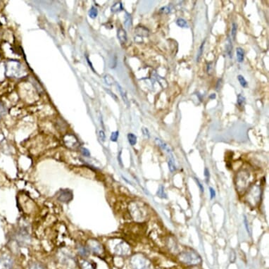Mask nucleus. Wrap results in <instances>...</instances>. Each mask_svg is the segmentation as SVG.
<instances>
[{
  "mask_svg": "<svg viewBox=\"0 0 269 269\" xmlns=\"http://www.w3.org/2000/svg\"><path fill=\"white\" fill-rule=\"evenodd\" d=\"M130 263L132 269H149V261L141 254L133 256Z\"/></svg>",
  "mask_w": 269,
  "mask_h": 269,
  "instance_id": "f257e3e1",
  "label": "nucleus"
},
{
  "mask_svg": "<svg viewBox=\"0 0 269 269\" xmlns=\"http://www.w3.org/2000/svg\"><path fill=\"white\" fill-rule=\"evenodd\" d=\"M180 260L182 262L189 265H197L202 262L200 256L192 251H187L181 254Z\"/></svg>",
  "mask_w": 269,
  "mask_h": 269,
  "instance_id": "f03ea898",
  "label": "nucleus"
},
{
  "mask_svg": "<svg viewBox=\"0 0 269 269\" xmlns=\"http://www.w3.org/2000/svg\"><path fill=\"white\" fill-rule=\"evenodd\" d=\"M15 236V240L20 247H26L31 242V237L27 231L21 228L17 231Z\"/></svg>",
  "mask_w": 269,
  "mask_h": 269,
  "instance_id": "7ed1b4c3",
  "label": "nucleus"
},
{
  "mask_svg": "<svg viewBox=\"0 0 269 269\" xmlns=\"http://www.w3.org/2000/svg\"><path fill=\"white\" fill-rule=\"evenodd\" d=\"M73 192L70 190H61L57 194V200L64 203L70 202L73 200Z\"/></svg>",
  "mask_w": 269,
  "mask_h": 269,
  "instance_id": "20e7f679",
  "label": "nucleus"
},
{
  "mask_svg": "<svg viewBox=\"0 0 269 269\" xmlns=\"http://www.w3.org/2000/svg\"><path fill=\"white\" fill-rule=\"evenodd\" d=\"M87 245H88V248L90 250L97 255L102 254L103 251H104L102 245L97 240H90L87 242Z\"/></svg>",
  "mask_w": 269,
  "mask_h": 269,
  "instance_id": "39448f33",
  "label": "nucleus"
},
{
  "mask_svg": "<svg viewBox=\"0 0 269 269\" xmlns=\"http://www.w3.org/2000/svg\"><path fill=\"white\" fill-rule=\"evenodd\" d=\"M13 266V260L7 254L0 256V269H11Z\"/></svg>",
  "mask_w": 269,
  "mask_h": 269,
  "instance_id": "423d86ee",
  "label": "nucleus"
},
{
  "mask_svg": "<svg viewBox=\"0 0 269 269\" xmlns=\"http://www.w3.org/2000/svg\"><path fill=\"white\" fill-rule=\"evenodd\" d=\"M128 251H129L128 246L124 243H120L115 249L116 253L119 255H126L128 254Z\"/></svg>",
  "mask_w": 269,
  "mask_h": 269,
  "instance_id": "0eeeda50",
  "label": "nucleus"
},
{
  "mask_svg": "<svg viewBox=\"0 0 269 269\" xmlns=\"http://www.w3.org/2000/svg\"><path fill=\"white\" fill-rule=\"evenodd\" d=\"M117 36H118V39L119 40L120 43L122 44L125 43V42H126L127 40V33H126V31H125L124 28L120 27V28L118 30Z\"/></svg>",
  "mask_w": 269,
  "mask_h": 269,
  "instance_id": "6e6552de",
  "label": "nucleus"
},
{
  "mask_svg": "<svg viewBox=\"0 0 269 269\" xmlns=\"http://www.w3.org/2000/svg\"><path fill=\"white\" fill-rule=\"evenodd\" d=\"M155 142L157 143V145L162 148V149L166 151L168 154H171V150H170V147H168V145L166 144V143L163 142L162 140H161L160 139H159V138H156Z\"/></svg>",
  "mask_w": 269,
  "mask_h": 269,
  "instance_id": "1a4fd4ad",
  "label": "nucleus"
},
{
  "mask_svg": "<svg viewBox=\"0 0 269 269\" xmlns=\"http://www.w3.org/2000/svg\"><path fill=\"white\" fill-rule=\"evenodd\" d=\"M116 86H117L118 88H119V92H120V96H121L122 99H123V100H124V103H125V104H126L128 106H129V101H128L126 92H125V90L123 88V87L120 86V85L119 83H117V82H116Z\"/></svg>",
  "mask_w": 269,
  "mask_h": 269,
  "instance_id": "9d476101",
  "label": "nucleus"
},
{
  "mask_svg": "<svg viewBox=\"0 0 269 269\" xmlns=\"http://www.w3.org/2000/svg\"><path fill=\"white\" fill-rule=\"evenodd\" d=\"M78 251L79 254L82 257H87L89 254V250L86 247L82 245H79L78 247Z\"/></svg>",
  "mask_w": 269,
  "mask_h": 269,
  "instance_id": "9b49d317",
  "label": "nucleus"
},
{
  "mask_svg": "<svg viewBox=\"0 0 269 269\" xmlns=\"http://www.w3.org/2000/svg\"><path fill=\"white\" fill-rule=\"evenodd\" d=\"M135 32L140 36H148V35H149L148 30L143 26L137 27L136 30H135Z\"/></svg>",
  "mask_w": 269,
  "mask_h": 269,
  "instance_id": "f8f14e48",
  "label": "nucleus"
},
{
  "mask_svg": "<svg viewBox=\"0 0 269 269\" xmlns=\"http://www.w3.org/2000/svg\"><path fill=\"white\" fill-rule=\"evenodd\" d=\"M80 266L82 269H96L91 262L87 260H82L80 263Z\"/></svg>",
  "mask_w": 269,
  "mask_h": 269,
  "instance_id": "ddd939ff",
  "label": "nucleus"
},
{
  "mask_svg": "<svg viewBox=\"0 0 269 269\" xmlns=\"http://www.w3.org/2000/svg\"><path fill=\"white\" fill-rule=\"evenodd\" d=\"M236 54H237V59L238 62L242 63L244 61V57H245V52L241 47H237L236 49Z\"/></svg>",
  "mask_w": 269,
  "mask_h": 269,
  "instance_id": "4468645a",
  "label": "nucleus"
},
{
  "mask_svg": "<svg viewBox=\"0 0 269 269\" xmlns=\"http://www.w3.org/2000/svg\"><path fill=\"white\" fill-rule=\"evenodd\" d=\"M174 159H173V157L172 154H170V159L168 160V168H169V170L170 172H174L175 170H176V168H175V163H174Z\"/></svg>",
  "mask_w": 269,
  "mask_h": 269,
  "instance_id": "2eb2a0df",
  "label": "nucleus"
},
{
  "mask_svg": "<svg viewBox=\"0 0 269 269\" xmlns=\"http://www.w3.org/2000/svg\"><path fill=\"white\" fill-rule=\"evenodd\" d=\"M111 11L114 12V13H116V12H119L120 11L123 10V5L121 4V2H118L116 3H115L113 6H111Z\"/></svg>",
  "mask_w": 269,
  "mask_h": 269,
  "instance_id": "dca6fc26",
  "label": "nucleus"
},
{
  "mask_svg": "<svg viewBox=\"0 0 269 269\" xmlns=\"http://www.w3.org/2000/svg\"><path fill=\"white\" fill-rule=\"evenodd\" d=\"M128 140L131 146H134L136 145L137 137L135 136L134 134H132V133H129V134L128 135Z\"/></svg>",
  "mask_w": 269,
  "mask_h": 269,
  "instance_id": "f3484780",
  "label": "nucleus"
},
{
  "mask_svg": "<svg viewBox=\"0 0 269 269\" xmlns=\"http://www.w3.org/2000/svg\"><path fill=\"white\" fill-rule=\"evenodd\" d=\"M125 27L128 28L130 26L132 25V18H131V15L128 13H126L125 16Z\"/></svg>",
  "mask_w": 269,
  "mask_h": 269,
  "instance_id": "a211bd4d",
  "label": "nucleus"
},
{
  "mask_svg": "<svg viewBox=\"0 0 269 269\" xmlns=\"http://www.w3.org/2000/svg\"><path fill=\"white\" fill-rule=\"evenodd\" d=\"M98 15V10L95 6H92L89 11V16L91 19H95Z\"/></svg>",
  "mask_w": 269,
  "mask_h": 269,
  "instance_id": "6ab92c4d",
  "label": "nucleus"
},
{
  "mask_svg": "<svg viewBox=\"0 0 269 269\" xmlns=\"http://www.w3.org/2000/svg\"><path fill=\"white\" fill-rule=\"evenodd\" d=\"M104 80H105V82H107V84H108L109 85H111L115 82L114 78L109 74H107L105 75Z\"/></svg>",
  "mask_w": 269,
  "mask_h": 269,
  "instance_id": "aec40b11",
  "label": "nucleus"
},
{
  "mask_svg": "<svg viewBox=\"0 0 269 269\" xmlns=\"http://www.w3.org/2000/svg\"><path fill=\"white\" fill-rule=\"evenodd\" d=\"M237 78L239 82H240V83L241 85V86H242L243 87H246L247 86V82L246 81V80L245 78H244L242 75H239L237 76Z\"/></svg>",
  "mask_w": 269,
  "mask_h": 269,
  "instance_id": "412c9836",
  "label": "nucleus"
},
{
  "mask_svg": "<svg viewBox=\"0 0 269 269\" xmlns=\"http://www.w3.org/2000/svg\"><path fill=\"white\" fill-rule=\"evenodd\" d=\"M176 24L179 27H185L186 26H187V21H186L185 19H183L182 18H179L176 21Z\"/></svg>",
  "mask_w": 269,
  "mask_h": 269,
  "instance_id": "4be33fe9",
  "label": "nucleus"
},
{
  "mask_svg": "<svg viewBox=\"0 0 269 269\" xmlns=\"http://www.w3.org/2000/svg\"><path fill=\"white\" fill-rule=\"evenodd\" d=\"M157 195L159 196V197L162 198H166V194L164 192V187H163V186H160L159 189L158 190L157 192Z\"/></svg>",
  "mask_w": 269,
  "mask_h": 269,
  "instance_id": "5701e85b",
  "label": "nucleus"
},
{
  "mask_svg": "<svg viewBox=\"0 0 269 269\" xmlns=\"http://www.w3.org/2000/svg\"><path fill=\"white\" fill-rule=\"evenodd\" d=\"M119 131L113 132L111 133V135L110 140H111L112 142H116L117 140H118V137H119Z\"/></svg>",
  "mask_w": 269,
  "mask_h": 269,
  "instance_id": "b1692460",
  "label": "nucleus"
},
{
  "mask_svg": "<svg viewBox=\"0 0 269 269\" xmlns=\"http://www.w3.org/2000/svg\"><path fill=\"white\" fill-rule=\"evenodd\" d=\"M28 269H45L43 266H42L40 263H32V264L29 266Z\"/></svg>",
  "mask_w": 269,
  "mask_h": 269,
  "instance_id": "393cba45",
  "label": "nucleus"
},
{
  "mask_svg": "<svg viewBox=\"0 0 269 269\" xmlns=\"http://www.w3.org/2000/svg\"><path fill=\"white\" fill-rule=\"evenodd\" d=\"M245 97L242 96V95H241V94H239L238 95L237 102V104L239 105V106H240V107L242 106V105L243 104V103L245 102Z\"/></svg>",
  "mask_w": 269,
  "mask_h": 269,
  "instance_id": "a878e982",
  "label": "nucleus"
},
{
  "mask_svg": "<svg viewBox=\"0 0 269 269\" xmlns=\"http://www.w3.org/2000/svg\"><path fill=\"white\" fill-rule=\"evenodd\" d=\"M236 33H237V24H236L235 23H233V27H232V31H231V35H232L233 39L235 38Z\"/></svg>",
  "mask_w": 269,
  "mask_h": 269,
  "instance_id": "bb28decb",
  "label": "nucleus"
},
{
  "mask_svg": "<svg viewBox=\"0 0 269 269\" xmlns=\"http://www.w3.org/2000/svg\"><path fill=\"white\" fill-rule=\"evenodd\" d=\"M204 45V42L202 44V45H201L200 47V49H199L198 54H197V61H200V58H201V56H202V54H203Z\"/></svg>",
  "mask_w": 269,
  "mask_h": 269,
  "instance_id": "cd10ccee",
  "label": "nucleus"
},
{
  "mask_svg": "<svg viewBox=\"0 0 269 269\" xmlns=\"http://www.w3.org/2000/svg\"><path fill=\"white\" fill-rule=\"evenodd\" d=\"M81 152H82V155H84L85 157H90V153L88 151V149H87L86 148H85V147L81 148Z\"/></svg>",
  "mask_w": 269,
  "mask_h": 269,
  "instance_id": "c85d7f7f",
  "label": "nucleus"
},
{
  "mask_svg": "<svg viewBox=\"0 0 269 269\" xmlns=\"http://www.w3.org/2000/svg\"><path fill=\"white\" fill-rule=\"evenodd\" d=\"M6 109H5V107H4V105L0 102V116L6 114Z\"/></svg>",
  "mask_w": 269,
  "mask_h": 269,
  "instance_id": "c756f323",
  "label": "nucleus"
},
{
  "mask_svg": "<svg viewBox=\"0 0 269 269\" xmlns=\"http://www.w3.org/2000/svg\"><path fill=\"white\" fill-rule=\"evenodd\" d=\"M99 136L100 140H101L102 142L105 141V139H106V135H105V133L104 131H103V130H100L99 132Z\"/></svg>",
  "mask_w": 269,
  "mask_h": 269,
  "instance_id": "7c9ffc66",
  "label": "nucleus"
},
{
  "mask_svg": "<svg viewBox=\"0 0 269 269\" xmlns=\"http://www.w3.org/2000/svg\"><path fill=\"white\" fill-rule=\"evenodd\" d=\"M160 11L163 14H168L170 12V9L168 6H166L162 7V8L160 9Z\"/></svg>",
  "mask_w": 269,
  "mask_h": 269,
  "instance_id": "2f4dec72",
  "label": "nucleus"
},
{
  "mask_svg": "<svg viewBox=\"0 0 269 269\" xmlns=\"http://www.w3.org/2000/svg\"><path fill=\"white\" fill-rule=\"evenodd\" d=\"M195 181H196V183H197V184L198 185L199 187H200V190H201V192H204V188L203 185H202V183H201L200 182V180H199L197 179V178H195Z\"/></svg>",
  "mask_w": 269,
  "mask_h": 269,
  "instance_id": "473e14b6",
  "label": "nucleus"
},
{
  "mask_svg": "<svg viewBox=\"0 0 269 269\" xmlns=\"http://www.w3.org/2000/svg\"><path fill=\"white\" fill-rule=\"evenodd\" d=\"M142 132L146 137H147V138L149 137V136H150L149 132V130H148V129H147V128H142Z\"/></svg>",
  "mask_w": 269,
  "mask_h": 269,
  "instance_id": "72a5a7b5",
  "label": "nucleus"
},
{
  "mask_svg": "<svg viewBox=\"0 0 269 269\" xmlns=\"http://www.w3.org/2000/svg\"><path fill=\"white\" fill-rule=\"evenodd\" d=\"M209 191H210V195H211V199H213L216 197V192L215 190L213 189L212 187L209 188Z\"/></svg>",
  "mask_w": 269,
  "mask_h": 269,
  "instance_id": "f704fd0d",
  "label": "nucleus"
},
{
  "mask_svg": "<svg viewBox=\"0 0 269 269\" xmlns=\"http://www.w3.org/2000/svg\"><path fill=\"white\" fill-rule=\"evenodd\" d=\"M244 221H245V227H246V230H247V233L250 234V228H249V225H248V222H247V218H246V217L245 216V220H244Z\"/></svg>",
  "mask_w": 269,
  "mask_h": 269,
  "instance_id": "c9c22d12",
  "label": "nucleus"
},
{
  "mask_svg": "<svg viewBox=\"0 0 269 269\" xmlns=\"http://www.w3.org/2000/svg\"><path fill=\"white\" fill-rule=\"evenodd\" d=\"M204 175L207 178H209V171H208V170L207 169V168H206L205 170H204Z\"/></svg>",
  "mask_w": 269,
  "mask_h": 269,
  "instance_id": "e433bc0d",
  "label": "nucleus"
},
{
  "mask_svg": "<svg viewBox=\"0 0 269 269\" xmlns=\"http://www.w3.org/2000/svg\"><path fill=\"white\" fill-rule=\"evenodd\" d=\"M216 97V95L215 93H214V94H213H213H212V95H210V96H209V98H210V99H215Z\"/></svg>",
  "mask_w": 269,
  "mask_h": 269,
  "instance_id": "4c0bfd02",
  "label": "nucleus"
}]
</instances>
